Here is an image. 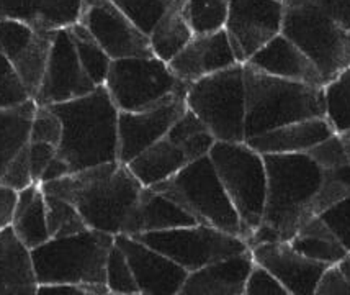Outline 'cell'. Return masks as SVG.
Wrapping results in <instances>:
<instances>
[{
  "instance_id": "obj_1",
  "label": "cell",
  "mask_w": 350,
  "mask_h": 295,
  "mask_svg": "<svg viewBox=\"0 0 350 295\" xmlns=\"http://www.w3.org/2000/svg\"><path fill=\"white\" fill-rule=\"evenodd\" d=\"M267 169L264 217L249 246L264 241H290L298 228L327 209L324 168L310 153L262 155Z\"/></svg>"
},
{
  "instance_id": "obj_2",
  "label": "cell",
  "mask_w": 350,
  "mask_h": 295,
  "mask_svg": "<svg viewBox=\"0 0 350 295\" xmlns=\"http://www.w3.org/2000/svg\"><path fill=\"white\" fill-rule=\"evenodd\" d=\"M62 120L57 155L46 169L43 182L84 171L92 166L118 161V115L105 86L84 97L49 105Z\"/></svg>"
},
{
  "instance_id": "obj_3",
  "label": "cell",
  "mask_w": 350,
  "mask_h": 295,
  "mask_svg": "<svg viewBox=\"0 0 350 295\" xmlns=\"http://www.w3.org/2000/svg\"><path fill=\"white\" fill-rule=\"evenodd\" d=\"M72 203L92 230L124 235L144 185L128 164L111 161L40 184Z\"/></svg>"
},
{
  "instance_id": "obj_4",
  "label": "cell",
  "mask_w": 350,
  "mask_h": 295,
  "mask_svg": "<svg viewBox=\"0 0 350 295\" xmlns=\"http://www.w3.org/2000/svg\"><path fill=\"white\" fill-rule=\"evenodd\" d=\"M245 140L299 120L326 117L324 87L270 76L244 64Z\"/></svg>"
},
{
  "instance_id": "obj_5",
  "label": "cell",
  "mask_w": 350,
  "mask_h": 295,
  "mask_svg": "<svg viewBox=\"0 0 350 295\" xmlns=\"http://www.w3.org/2000/svg\"><path fill=\"white\" fill-rule=\"evenodd\" d=\"M115 244V235L87 230L51 238L31 249L33 266L40 284L84 285L92 295H108L107 261Z\"/></svg>"
},
{
  "instance_id": "obj_6",
  "label": "cell",
  "mask_w": 350,
  "mask_h": 295,
  "mask_svg": "<svg viewBox=\"0 0 350 295\" xmlns=\"http://www.w3.org/2000/svg\"><path fill=\"white\" fill-rule=\"evenodd\" d=\"M208 156L237 211L244 240L249 241L264 217L267 198L264 156L245 141H216Z\"/></svg>"
},
{
  "instance_id": "obj_7",
  "label": "cell",
  "mask_w": 350,
  "mask_h": 295,
  "mask_svg": "<svg viewBox=\"0 0 350 295\" xmlns=\"http://www.w3.org/2000/svg\"><path fill=\"white\" fill-rule=\"evenodd\" d=\"M152 189L177 202L202 225L243 236L241 220L221 184L210 156L191 161L167 181L152 185Z\"/></svg>"
},
{
  "instance_id": "obj_8",
  "label": "cell",
  "mask_w": 350,
  "mask_h": 295,
  "mask_svg": "<svg viewBox=\"0 0 350 295\" xmlns=\"http://www.w3.org/2000/svg\"><path fill=\"white\" fill-rule=\"evenodd\" d=\"M185 103L216 141H245L244 64L191 82L187 87Z\"/></svg>"
},
{
  "instance_id": "obj_9",
  "label": "cell",
  "mask_w": 350,
  "mask_h": 295,
  "mask_svg": "<svg viewBox=\"0 0 350 295\" xmlns=\"http://www.w3.org/2000/svg\"><path fill=\"white\" fill-rule=\"evenodd\" d=\"M103 86L120 112L154 109L185 95L189 87L156 56L113 60Z\"/></svg>"
},
{
  "instance_id": "obj_10",
  "label": "cell",
  "mask_w": 350,
  "mask_h": 295,
  "mask_svg": "<svg viewBox=\"0 0 350 295\" xmlns=\"http://www.w3.org/2000/svg\"><path fill=\"white\" fill-rule=\"evenodd\" d=\"M282 35L310 57L326 84L350 66V31L327 18L311 2L285 8Z\"/></svg>"
},
{
  "instance_id": "obj_11",
  "label": "cell",
  "mask_w": 350,
  "mask_h": 295,
  "mask_svg": "<svg viewBox=\"0 0 350 295\" xmlns=\"http://www.w3.org/2000/svg\"><path fill=\"white\" fill-rule=\"evenodd\" d=\"M135 238L164 253L178 266H182L187 272H193L203 266L249 249V243L243 236L226 233L202 223L136 235Z\"/></svg>"
},
{
  "instance_id": "obj_12",
  "label": "cell",
  "mask_w": 350,
  "mask_h": 295,
  "mask_svg": "<svg viewBox=\"0 0 350 295\" xmlns=\"http://www.w3.org/2000/svg\"><path fill=\"white\" fill-rule=\"evenodd\" d=\"M285 5L282 0H229L224 27L241 64L282 33Z\"/></svg>"
},
{
  "instance_id": "obj_13",
  "label": "cell",
  "mask_w": 350,
  "mask_h": 295,
  "mask_svg": "<svg viewBox=\"0 0 350 295\" xmlns=\"http://www.w3.org/2000/svg\"><path fill=\"white\" fill-rule=\"evenodd\" d=\"M82 23L111 60L154 56L149 38L111 0H82Z\"/></svg>"
},
{
  "instance_id": "obj_14",
  "label": "cell",
  "mask_w": 350,
  "mask_h": 295,
  "mask_svg": "<svg viewBox=\"0 0 350 295\" xmlns=\"http://www.w3.org/2000/svg\"><path fill=\"white\" fill-rule=\"evenodd\" d=\"M97 86L87 76L74 48L69 30L54 31L51 53L46 64L43 81L33 101L40 107L57 105V103L84 97Z\"/></svg>"
},
{
  "instance_id": "obj_15",
  "label": "cell",
  "mask_w": 350,
  "mask_h": 295,
  "mask_svg": "<svg viewBox=\"0 0 350 295\" xmlns=\"http://www.w3.org/2000/svg\"><path fill=\"white\" fill-rule=\"evenodd\" d=\"M53 40L54 31L35 30L14 20H0V53L12 62L33 99L43 81Z\"/></svg>"
},
{
  "instance_id": "obj_16",
  "label": "cell",
  "mask_w": 350,
  "mask_h": 295,
  "mask_svg": "<svg viewBox=\"0 0 350 295\" xmlns=\"http://www.w3.org/2000/svg\"><path fill=\"white\" fill-rule=\"evenodd\" d=\"M187 110L185 95L143 112H120L118 161L128 164L151 144L164 138Z\"/></svg>"
},
{
  "instance_id": "obj_17",
  "label": "cell",
  "mask_w": 350,
  "mask_h": 295,
  "mask_svg": "<svg viewBox=\"0 0 350 295\" xmlns=\"http://www.w3.org/2000/svg\"><path fill=\"white\" fill-rule=\"evenodd\" d=\"M115 243L122 248L131 266L139 294L177 295L189 272L175 261L130 235H116Z\"/></svg>"
},
{
  "instance_id": "obj_18",
  "label": "cell",
  "mask_w": 350,
  "mask_h": 295,
  "mask_svg": "<svg viewBox=\"0 0 350 295\" xmlns=\"http://www.w3.org/2000/svg\"><path fill=\"white\" fill-rule=\"evenodd\" d=\"M254 263L273 274L288 295H312L329 264L312 261L298 253L288 241H264L252 244Z\"/></svg>"
},
{
  "instance_id": "obj_19",
  "label": "cell",
  "mask_w": 350,
  "mask_h": 295,
  "mask_svg": "<svg viewBox=\"0 0 350 295\" xmlns=\"http://www.w3.org/2000/svg\"><path fill=\"white\" fill-rule=\"evenodd\" d=\"M167 64L175 77L191 84L241 62L232 51L226 31L221 30L210 35H193L189 44Z\"/></svg>"
},
{
  "instance_id": "obj_20",
  "label": "cell",
  "mask_w": 350,
  "mask_h": 295,
  "mask_svg": "<svg viewBox=\"0 0 350 295\" xmlns=\"http://www.w3.org/2000/svg\"><path fill=\"white\" fill-rule=\"evenodd\" d=\"M254 268L251 248L239 255L215 261L189 272L180 295H244L245 282Z\"/></svg>"
},
{
  "instance_id": "obj_21",
  "label": "cell",
  "mask_w": 350,
  "mask_h": 295,
  "mask_svg": "<svg viewBox=\"0 0 350 295\" xmlns=\"http://www.w3.org/2000/svg\"><path fill=\"white\" fill-rule=\"evenodd\" d=\"M336 135L326 117L299 120L245 140L260 155H297L308 153L318 144Z\"/></svg>"
},
{
  "instance_id": "obj_22",
  "label": "cell",
  "mask_w": 350,
  "mask_h": 295,
  "mask_svg": "<svg viewBox=\"0 0 350 295\" xmlns=\"http://www.w3.org/2000/svg\"><path fill=\"white\" fill-rule=\"evenodd\" d=\"M82 0H0V20H14L41 31L68 30L79 23Z\"/></svg>"
},
{
  "instance_id": "obj_23",
  "label": "cell",
  "mask_w": 350,
  "mask_h": 295,
  "mask_svg": "<svg viewBox=\"0 0 350 295\" xmlns=\"http://www.w3.org/2000/svg\"><path fill=\"white\" fill-rule=\"evenodd\" d=\"M245 64L275 77L306 82V84L319 87L326 86L323 76L310 57L282 33L270 40L264 48H260Z\"/></svg>"
},
{
  "instance_id": "obj_24",
  "label": "cell",
  "mask_w": 350,
  "mask_h": 295,
  "mask_svg": "<svg viewBox=\"0 0 350 295\" xmlns=\"http://www.w3.org/2000/svg\"><path fill=\"white\" fill-rule=\"evenodd\" d=\"M195 220L187 210H183L177 202L167 195L154 190L152 187H144L141 192L136 209L128 222L124 235L136 236L152 231H165L174 228L197 225Z\"/></svg>"
},
{
  "instance_id": "obj_25",
  "label": "cell",
  "mask_w": 350,
  "mask_h": 295,
  "mask_svg": "<svg viewBox=\"0 0 350 295\" xmlns=\"http://www.w3.org/2000/svg\"><path fill=\"white\" fill-rule=\"evenodd\" d=\"M38 290L31 249L12 227L0 231V295H35Z\"/></svg>"
},
{
  "instance_id": "obj_26",
  "label": "cell",
  "mask_w": 350,
  "mask_h": 295,
  "mask_svg": "<svg viewBox=\"0 0 350 295\" xmlns=\"http://www.w3.org/2000/svg\"><path fill=\"white\" fill-rule=\"evenodd\" d=\"M190 164L189 157L167 135L144 149L128 163V168L144 187H152L167 181Z\"/></svg>"
},
{
  "instance_id": "obj_27",
  "label": "cell",
  "mask_w": 350,
  "mask_h": 295,
  "mask_svg": "<svg viewBox=\"0 0 350 295\" xmlns=\"http://www.w3.org/2000/svg\"><path fill=\"white\" fill-rule=\"evenodd\" d=\"M10 227L28 249L38 248L51 240L46 220L44 192L40 184L20 190Z\"/></svg>"
},
{
  "instance_id": "obj_28",
  "label": "cell",
  "mask_w": 350,
  "mask_h": 295,
  "mask_svg": "<svg viewBox=\"0 0 350 295\" xmlns=\"http://www.w3.org/2000/svg\"><path fill=\"white\" fill-rule=\"evenodd\" d=\"M183 3L185 0H174L148 36L152 55L164 62L174 60L193 38Z\"/></svg>"
},
{
  "instance_id": "obj_29",
  "label": "cell",
  "mask_w": 350,
  "mask_h": 295,
  "mask_svg": "<svg viewBox=\"0 0 350 295\" xmlns=\"http://www.w3.org/2000/svg\"><path fill=\"white\" fill-rule=\"evenodd\" d=\"M288 243L303 256L329 266L339 264L349 255L347 249L340 244L337 236L319 218V215L306 220L298 228L297 233L291 236Z\"/></svg>"
},
{
  "instance_id": "obj_30",
  "label": "cell",
  "mask_w": 350,
  "mask_h": 295,
  "mask_svg": "<svg viewBox=\"0 0 350 295\" xmlns=\"http://www.w3.org/2000/svg\"><path fill=\"white\" fill-rule=\"evenodd\" d=\"M36 112V102L0 109V172L25 146L30 144L31 123Z\"/></svg>"
},
{
  "instance_id": "obj_31",
  "label": "cell",
  "mask_w": 350,
  "mask_h": 295,
  "mask_svg": "<svg viewBox=\"0 0 350 295\" xmlns=\"http://www.w3.org/2000/svg\"><path fill=\"white\" fill-rule=\"evenodd\" d=\"M167 136L185 153L190 163L210 155L211 148L216 143V138L205 127V123L189 109L172 125Z\"/></svg>"
},
{
  "instance_id": "obj_32",
  "label": "cell",
  "mask_w": 350,
  "mask_h": 295,
  "mask_svg": "<svg viewBox=\"0 0 350 295\" xmlns=\"http://www.w3.org/2000/svg\"><path fill=\"white\" fill-rule=\"evenodd\" d=\"M68 30L70 38H72L74 48H76L79 61H81L82 68L85 69L87 76L97 87L105 84L108 70H110L113 60L107 55L105 49L100 47L97 40L90 35L82 23H76Z\"/></svg>"
},
{
  "instance_id": "obj_33",
  "label": "cell",
  "mask_w": 350,
  "mask_h": 295,
  "mask_svg": "<svg viewBox=\"0 0 350 295\" xmlns=\"http://www.w3.org/2000/svg\"><path fill=\"white\" fill-rule=\"evenodd\" d=\"M183 12L193 35L218 33L226 27L229 0H185Z\"/></svg>"
},
{
  "instance_id": "obj_34",
  "label": "cell",
  "mask_w": 350,
  "mask_h": 295,
  "mask_svg": "<svg viewBox=\"0 0 350 295\" xmlns=\"http://www.w3.org/2000/svg\"><path fill=\"white\" fill-rule=\"evenodd\" d=\"M326 118L337 135L350 131V66L324 86Z\"/></svg>"
},
{
  "instance_id": "obj_35",
  "label": "cell",
  "mask_w": 350,
  "mask_h": 295,
  "mask_svg": "<svg viewBox=\"0 0 350 295\" xmlns=\"http://www.w3.org/2000/svg\"><path fill=\"white\" fill-rule=\"evenodd\" d=\"M44 201L46 220H48V230L51 238H64V236L81 233L89 228L79 210L70 202L48 192H44Z\"/></svg>"
},
{
  "instance_id": "obj_36",
  "label": "cell",
  "mask_w": 350,
  "mask_h": 295,
  "mask_svg": "<svg viewBox=\"0 0 350 295\" xmlns=\"http://www.w3.org/2000/svg\"><path fill=\"white\" fill-rule=\"evenodd\" d=\"M146 36L152 31L174 0H111Z\"/></svg>"
},
{
  "instance_id": "obj_37",
  "label": "cell",
  "mask_w": 350,
  "mask_h": 295,
  "mask_svg": "<svg viewBox=\"0 0 350 295\" xmlns=\"http://www.w3.org/2000/svg\"><path fill=\"white\" fill-rule=\"evenodd\" d=\"M107 287L110 294L115 295H131L139 294V287H137L135 276H133L131 266L128 263L126 256L122 251L118 244H113L110 249L107 261Z\"/></svg>"
},
{
  "instance_id": "obj_38",
  "label": "cell",
  "mask_w": 350,
  "mask_h": 295,
  "mask_svg": "<svg viewBox=\"0 0 350 295\" xmlns=\"http://www.w3.org/2000/svg\"><path fill=\"white\" fill-rule=\"evenodd\" d=\"M33 99L12 62L0 53V109L15 107Z\"/></svg>"
},
{
  "instance_id": "obj_39",
  "label": "cell",
  "mask_w": 350,
  "mask_h": 295,
  "mask_svg": "<svg viewBox=\"0 0 350 295\" xmlns=\"http://www.w3.org/2000/svg\"><path fill=\"white\" fill-rule=\"evenodd\" d=\"M62 120L49 107L36 105L35 117L31 123L30 143H49L53 146H59L62 140Z\"/></svg>"
},
{
  "instance_id": "obj_40",
  "label": "cell",
  "mask_w": 350,
  "mask_h": 295,
  "mask_svg": "<svg viewBox=\"0 0 350 295\" xmlns=\"http://www.w3.org/2000/svg\"><path fill=\"white\" fill-rule=\"evenodd\" d=\"M0 184L15 190V192H20V190L27 189V187H30L31 184H36L31 174L28 146H25L22 151H20L18 155L2 169V172H0Z\"/></svg>"
},
{
  "instance_id": "obj_41",
  "label": "cell",
  "mask_w": 350,
  "mask_h": 295,
  "mask_svg": "<svg viewBox=\"0 0 350 295\" xmlns=\"http://www.w3.org/2000/svg\"><path fill=\"white\" fill-rule=\"evenodd\" d=\"M319 218L331 228L332 233L350 255V195L324 210Z\"/></svg>"
},
{
  "instance_id": "obj_42",
  "label": "cell",
  "mask_w": 350,
  "mask_h": 295,
  "mask_svg": "<svg viewBox=\"0 0 350 295\" xmlns=\"http://www.w3.org/2000/svg\"><path fill=\"white\" fill-rule=\"evenodd\" d=\"M244 295H288V290L283 287L273 274L254 263L252 271L245 282Z\"/></svg>"
},
{
  "instance_id": "obj_43",
  "label": "cell",
  "mask_w": 350,
  "mask_h": 295,
  "mask_svg": "<svg viewBox=\"0 0 350 295\" xmlns=\"http://www.w3.org/2000/svg\"><path fill=\"white\" fill-rule=\"evenodd\" d=\"M316 295H350V281L339 264L327 266L316 285Z\"/></svg>"
},
{
  "instance_id": "obj_44",
  "label": "cell",
  "mask_w": 350,
  "mask_h": 295,
  "mask_svg": "<svg viewBox=\"0 0 350 295\" xmlns=\"http://www.w3.org/2000/svg\"><path fill=\"white\" fill-rule=\"evenodd\" d=\"M28 155H30L31 174L36 184H40L46 169L53 163L57 155V148L49 143H30L28 144Z\"/></svg>"
},
{
  "instance_id": "obj_45",
  "label": "cell",
  "mask_w": 350,
  "mask_h": 295,
  "mask_svg": "<svg viewBox=\"0 0 350 295\" xmlns=\"http://www.w3.org/2000/svg\"><path fill=\"white\" fill-rule=\"evenodd\" d=\"M311 3L336 25L350 31V0H311Z\"/></svg>"
},
{
  "instance_id": "obj_46",
  "label": "cell",
  "mask_w": 350,
  "mask_h": 295,
  "mask_svg": "<svg viewBox=\"0 0 350 295\" xmlns=\"http://www.w3.org/2000/svg\"><path fill=\"white\" fill-rule=\"evenodd\" d=\"M18 192L0 184V231L12 225Z\"/></svg>"
},
{
  "instance_id": "obj_47",
  "label": "cell",
  "mask_w": 350,
  "mask_h": 295,
  "mask_svg": "<svg viewBox=\"0 0 350 295\" xmlns=\"http://www.w3.org/2000/svg\"><path fill=\"white\" fill-rule=\"evenodd\" d=\"M36 295H92L84 285L77 284H40Z\"/></svg>"
},
{
  "instance_id": "obj_48",
  "label": "cell",
  "mask_w": 350,
  "mask_h": 295,
  "mask_svg": "<svg viewBox=\"0 0 350 295\" xmlns=\"http://www.w3.org/2000/svg\"><path fill=\"white\" fill-rule=\"evenodd\" d=\"M339 266H340V269H342V272L345 274V277L350 281V255L345 256L344 259L339 263Z\"/></svg>"
},
{
  "instance_id": "obj_49",
  "label": "cell",
  "mask_w": 350,
  "mask_h": 295,
  "mask_svg": "<svg viewBox=\"0 0 350 295\" xmlns=\"http://www.w3.org/2000/svg\"><path fill=\"white\" fill-rule=\"evenodd\" d=\"M340 140H342L344 143V148H345V153H347L349 156V161H350V131H345V133H339Z\"/></svg>"
},
{
  "instance_id": "obj_50",
  "label": "cell",
  "mask_w": 350,
  "mask_h": 295,
  "mask_svg": "<svg viewBox=\"0 0 350 295\" xmlns=\"http://www.w3.org/2000/svg\"><path fill=\"white\" fill-rule=\"evenodd\" d=\"M283 5H285V8H291V7H301L305 5V3L311 2V0H282Z\"/></svg>"
}]
</instances>
